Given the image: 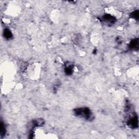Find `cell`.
I'll return each instance as SVG.
<instances>
[{
  "label": "cell",
  "instance_id": "5",
  "mask_svg": "<svg viewBox=\"0 0 139 139\" xmlns=\"http://www.w3.org/2000/svg\"><path fill=\"white\" fill-rule=\"evenodd\" d=\"M133 17L135 19H138L139 18V12L138 11H135L133 13Z\"/></svg>",
  "mask_w": 139,
  "mask_h": 139
},
{
  "label": "cell",
  "instance_id": "1",
  "mask_svg": "<svg viewBox=\"0 0 139 139\" xmlns=\"http://www.w3.org/2000/svg\"><path fill=\"white\" fill-rule=\"evenodd\" d=\"M128 125L132 128H136L138 127V118L136 115H134L128 121Z\"/></svg>",
  "mask_w": 139,
  "mask_h": 139
},
{
  "label": "cell",
  "instance_id": "3",
  "mask_svg": "<svg viewBox=\"0 0 139 139\" xmlns=\"http://www.w3.org/2000/svg\"><path fill=\"white\" fill-rule=\"evenodd\" d=\"M138 45H139V41L138 39H135L133 40L130 43V46L129 47L131 49H135L138 48Z\"/></svg>",
  "mask_w": 139,
  "mask_h": 139
},
{
  "label": "cell",
  "instance_id": "2",
  "mask_svg": "<svg viewBox=\"0 0 139 139\" xmlns=\"http://www.w3.org/2000/svg\"><path fill=\"white\" fill-rule=\"evenodd\" d=\"M103 20L104 21V22L107 23L108 24L110 23H113L115 21L114 18L109 15H106L103 16Z\"/></svg>",
  "mask_w": 139,
  "mask_h": 139
},
{
  "label": "cell",
  "instance_id": "4",
  "mask_svg": "<svg viewBox=\"0 0 139 139\" xmlns=\"http://www.w3.org/2000/svg\"><path fill=\"white\" fill-rule=\"evenodd\" d=\"M4 35H5V37H7L8 38H9L11 37V36H12V33H11V32H10L9 30H7L5 31Z\"/></svg>",
  "mask_w": 139,
  "mask_h": 139
}]
</instances>
